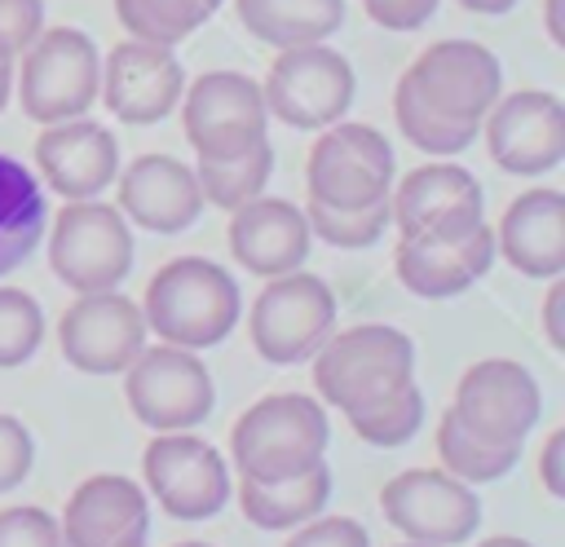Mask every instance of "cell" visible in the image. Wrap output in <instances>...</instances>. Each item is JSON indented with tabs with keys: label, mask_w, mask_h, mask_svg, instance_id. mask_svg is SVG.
Masks as SVG:
<instances>
[{
	"label": "cell",
	"mask_w": 565,
	"mask_h": 547,
	"mask_svg": "<svg viewBox=\"0 0 565 547\" xmlns=\"http://www.w3.org/2000/svg\"><path fill=\"white\" fill-rule=\"evenodd\" d=\"M247 35L274 49L318 44L344 22V0H234Z\"/></svg>",
	"instance_id": "obj_27"
},
{
	"label": "cell",
	"mask_w": 565,
	"mask_h": 547,
	"mask_svg": "<svg viewBox=\"0 0 565 547\" xmlns=\"http://www.w3.org/2000/svg\"><path fill=\"white\" fill-rule=\"evenodd\" d=\"M305 221H309V234H318V243L344 247V251H362V247L380 243V234L393 225V207H388V199H380L371 207L340 212V207H322V203L309 199Z\"/></svg>",
	"instance_id": "obj_33"
},
{
	"label": "cell",
	"mask_w": 565,
	"mask_h": 547,
	"mask_svg": "<svg viewBox=\"0 0 565 547\" xmlns=\"http://www.w3.org/2000/svg\"><path fill=\"white\" fill-rule=\"evenodd\" d=\"M141 476L159 507L177 521H207L230 498V468L221 450L190 428L159 432L141 454Z\"/></svg>",
	"instance_id": "obj_12"
},
{
	"label": "cell",
	"mask_w": 565,
	"mask_h": 547,
	"mask_svg": "<svg viewBox=\"0 0 565 547\" xmlns=\"http://www.w3.org/2000/svg\"><path fill=\"white\" fill-rule=\"evenodd\" d=\"M327 410L305 393H269L252 401L230 428V459L238 476L287 481L327 463Z\"/></svg>",
	"instance_id": "obj_2"
},
{
	"label": "cell",
	"mask_w": 565,
	"mask_h": 547,
	"mask_svg": "<svg viewBox=\"0 0 565 547\" xmlns=\"http://www.w3.org/2000/svg\"><path fill=\"white\" fill-rule=\"evenodd\" d=\"M35 172L62 199H97L119 172V141L97 119L44 124L35 137Z\"/></svg>",
	"instance_id": "obj_20"
},
{
	"label": "cell",
	"mask_w": 565,
	"mask_h": 547,
	"mask_svg": "<svg viewBox=\"0 0 565 547\" xmlns=\"http://www.w3.org/2000/svg\"><path fill=\"white\" fill-rule=\"evenodd\" d=\"M437 454L450 476H459L463 485H477V481H499L503 472H512V463L521 459V441H486L446 410L437 423Z\"/></svg>",
	"instance_id": "obj_28"
},
{
	"label": "cell",
	"mask_w": 565,
	"mask_h": 547,
	"mask_svg": "<svg viewBox=\"0 0 565 547\" xmlns=\"http://www.w3.org/2000/svg\"><path fill=\"white\" fill-rule=\"evenodd\" d=\"M35 463V441L18 415H0V494L18 490L31 476Z\"/></svg>",
	"instance_id": "obj_36"
},
{
	"label": "cell",
	"mask_w": 565,
	"mask_h": 547,
	"mask_svg": "<svg viewBox=\"0 0 565 547\" xmlns=\"http://www.w3.org/2000/svg\"><path fill=\"white\" fill-rule=\"evenodd\" d=\"M490 265H494V229L486 221L463 238H441V243L397 238L393 251L397 282L419 300H450L468 291L477 278H486Z\"/></svg>",
	"instance_id": "obj_23"
},
{
	"label": "cell",
	"mask_w": 565,
	"mask_h": 547,
	"mask_svg": "<svg viewBox=\"0 0 565 547\" xmlns=\"http://www.w3.org/2000/svg\"><path fill=\"white\" fill-rule=\"evenodd\" d=\"M494 247L525 278H561L565 274V194L552 185H534L516 194L499 216Z\"/></svg>",
	"instance_id": "obj_24"
},
{
	"label": "cell",
	"mask_w": 565,
	"mask_h": 547,
	"mask_svg": "<svg viewBox=\"0 0 565 547\" xmlns=\"http://www.w3.org/2000/svg\"><path fill=\"white\" fill-rule=\"evenodd\" d=\"M18 57H22V66H18L13 84H18V101H22L26 119L62 124V119H79L97 101L102 53L88 31L49 26Z\"/></svg>",
	"instance_id": "obj_4"
},
{
	"label": "cell",
	"mask_w": 565,
	"mask_h": 547,
	"mask_svg": "<svg viewBox=\"0 0 565 547\" xmlns=\"http://www.w3.org/2000/svg\"><path fill=\"white\" fill-rule=\"evenodd\" d=\"M393 176H397L393 146L371 124L335 119L318 128V141L309 146V159H305L309 199L322 207H340V212H358V207L388 199Z\"/></svg>",
	"instance_id": "obj_5"
},
{
	"label": "cell",
	"mask_w": 565,
	"mask_h": 547,
	"mask_svg": "<svg viewBox=\"0 0 565 547\" xmlns=\"http://www.w3.org/2000/svg\"><path fill=\"white\" fill-rule=\"evenodd\" d=\"M406 384H415V344L388 322H358L349 331H331L313 353L318 401L344 415L375 406Z\"/></svg>",
	"instance_id": "obj_3"
},
{
	"label": "cell",
	"mask_w": 565,
	"mask_h": 547,
	"mask_svg": "<svg viewBox=\"0 0 565 547\" xmlns=\"http://www.w3.org/2000/svg\"><path fill=\"white\" fill-rule=\"evenodd\" d=\"M9 93H13V57L0 53V110L9 106Z\"/></svg>",
	"instance_id": "obj_44"
},
{
	"label": "cell",
	"mask_w": 565,
	"mask_h": 547,
	"mask_svg": "<svg viewBox=\"0 0 565 547\" xmlns=\"http://www.w3.org/2000/svg\"><path fill=\"white\" fill-rule=\"evenodd\" d=\"M459 9H468V13H508L516 0H455Z\"/></svg>",
	"instance_id": "obj_43"
},
{
	"label": "cell",
	"mask_w": 565,
	"mask_h": 547,
	"mask_svg": "<svg viewBox=\"0 0 565 547\" xmlns=\"http://www.w3.org/2000/svg\"><path fill=\"white\" fill-rule=\"evenodd\" d=\"M146 335L141 304L115 287L75 296L57 318V348L84 375H119L146 348Z\"/></svg>",
	"instance_id": "obj_16"
},
{
	"label": "cell",
	"mask_w": 565,
	"mask_h": 547,
	"mask_svg": "<svg viewBox=\"0 0 565 547\" xmlns=\"http://www.w3.org/2000/svg\"><path fill=\"white\" fill-rule=\"evenodd\" d=\"M172 547H212V543H199V538H190V543H172Z\"/></svg>",
	"instance_id": "obj_47"
},
{
	"label": "cell",
	"mask_w": 565,
	"mask_h": 547,
	"mask_svg": "<svg viewBox=\"0 0 565 547\" xmlns=\"http://www.w3.org/2000/svg\"><path fill=\"white\" fill-rule=\"evenodd\" d=\"M44 31V0H0V53L18 57Z\"/></svg>",
	"instance_id": "obj_38"
},
{
	"label": "cell",
	"mask_w": 565,
	"mask_h": 547,
	"mask_svg": "<svg viewBox=\"0 0 565 547\" xmlns=\"http://www.w3.org/2000/svg\"><path fill=\"white\" fill-rule=\"evenodd\" d=\"M119 375L128 410L154 432H185L216 406V384L194 348L146 344Z\"/></svg>",
	"instance_id": "obj_9"
},
{
	"label": "cell",
	"mask_w": 565,
	"mask_h": 547,
	"mask_svg": "<svg viewBox=\"0 0 565 547\" xmlns=\"http://www.w3.org/2000/svg\"><path fill=\"white\" fill-rule=\"evenodd\" d=\"M243 313V296L230 269L207 256H177L154 269L141 296L146 331L177 348H212L221 344Z\"/></svg>",
	"instance_id": "obj_1"
},
{
	"label": "cell",
	"mask_w": 565,
	"mask_h": 547,
	"mask_svg": "<svg viewBox=\"0 0 565 547\" xmlns=\"http://www.w3.org/2000/svg\"><path fill=\"white\" fill-rule=\"evenodd\" d=\"M380 512L411 543L459 547L481 525V503L472 485L450 476L446 468H406L380 490Z\"/></svg>",
	"instance_id": "obj_11"
},
{
	"label": "cell",
	"mask_w": 565,
	"mask_h": 547,
	"mask_svg": "<svg viewBox=\"0 0 565 547\" xmlns=\"http://www.w3.org/2000/svg\"><path fill=\"white\" fill-rule=\"evenodd\" d=\"M561 9H565V0H543V18H547V35H552V44H565V22H561Z\"/></svg>",
	"instance_id": "obj_42"
},
{
	"label": "cell",
	"mask_w": 565,
	"mask_h": 547,
	"mask_svg": "<svg viewBox=\"0 0 565 547\" xmlns=\"http://www.w3.org/2000/svg\"><path fill=\"white\" fill-rule=\"evenodd\" d=\"M397 547H433V543H411V538H406V543H397Z\"/></svg>",
	"instance_id": "obj_48"
},
{
	"label": "cell",
	"mask_w": 565,
	"mask_h": 547,
	"mask_svg": "<svg viewBox=\"0 0 565 547\" xmlns=\"http://www.w3.org/2000/svg\"><path fill=\"white\" fill-rule=\"evenodd\" d=\"M115 18L132 40L146 44H181L190 31H199L212 13L199 0H115Z\"/></svg>",
	"instance_id": "obj_31"
},
{
	"label": "cell",
	"mask_w": 565,
	"mask_h": 547,
	"mask_svg": "<svg viewBox=\"0 0 565 547\" xmlns=\"http://www.w3.org/2000/svg\"><path fill=\"white\" fill-rule=\"evenodd\" d=\"M181 93H185V71L168 44H146L128 35L106 53L97 97L115 119L150 128L177 110Z\"/></svg>",
	"instance_id": "obj_18"
},
{
	"label": "cell",
	"mask_w": 565,
	"mask_h": 547,
	"mask_svg": "<svg viewBox=\"0 0 565 547\" xmlns=\"http://www.w3.org/2000/svg\"><path fill=\"white\" fill-rule=\"evenodd\" d=\"M353 93H358V79H353L349 57L327 49L322 40L278 49V57L269 62V75L260 84L265 110L274 119H282L287 128H305V132H318V128L344 119L353 106Z\"/></svg>",
	"instance_id": "obj_8"
},
{
	"label": "cell",
	"mask_w": 565,
	"mask_h": 547,
	"mask_svg": "<svg viewBox=\"0 0 565 547\" xmlns=\"http://www.w3.org/2000/svg\"><path fill=\"white\" fill-rule=\"evenodd\" d=\"M44 344V313L31 291L0 287V371L22 366Z\"/></svg>",
	"instance_id": "obj_34"
},
{
	"label": "cell",
	"mask_w": 565,
	"mask_h": 547,
	"mask_svg": "<svg viewBox=\"0 0 565 547\" xmlns=\"http://www.w3.org/2000/svg\"><path fill=\"white\" fill-rule=\"evenodd\" d=\"M331 498V472L327 463H318L305 476H287V481H252L238 476V507L256 529H296L305 521H313Z\"/></svg>",
	"instance_id": "obj_25"
},
{
	"label": "cell",
	"mask_w": 565,
	"mask_h": 547,
	"mask_svg": "<svg viewBox=\"0 0 565 547\" xmlns=\"http://www.w3.org/2000/svg\"><path fill=\"white\" fill-rule=\"evenodd\" d=\"M393 225L402 238L419 243H441V238H463L486 221V199L481 185L468 168L459 163H424L393 181L388 190Z\"/></svg>",
	"instance_id": "obj_13"
},
{
	"label": "cell",
	"mask_w": 565,
	"mask_h": 547,
	"mask_svg": "<svg viewBox=\"0 0 565 547\" xmlns=\"http://www.w3.org/2000/svg\"><path fill=\"white\" fill-rule=\"evenodd\" d=\"M552 287H547V296H543V335H547V344L561 353L565 348V322H561V313H565V282L561 278H547Z\"/></svg>",
	"instance_id": "obj_41"
},
{
	"label": "cell",
	"mask_w": 565,
	"mask_h": 547,
	"mask_svg": "<svg viewBox=\"0 0 565 547\" xmlns=\"http://www.w3.org/2000/svg\"><path fill=\"white\" fill-rule=\"evenodd\" d=\"M349 428L366 441V446H380V450H393V446H406L419 423H424V393L415 384H406L402 393L375 401V406H362V410H349L344 415Z\"/></svg>",
	"instance_id": "obj_32"
},
{
	"label": "cell",
	"mask_w": 565,
	"mask_h": 547,
	"mask_svg": "<svg viewBox=\"0 0 565 547\" xmlns=\"http://www.w3.org/2000/svg\"><path fill=\"white\" fill-rule=\"evenodd\" d=\"M424 106H433L446 119L481 124V115L503 93V66L499 57L477 40H437L428 44L402 75Z\"/></svg>",
	"instance_id": "obj_14"
},
{
	"label": "cell",
	"mask_w": 565,
	"mask_h": 547,
	"mask_svg": "<svg viewBox=\"0 0 565 547\" xmlns=\"http://www.w3.org/2000/svg\"><path fill=\"white\" fill-rule=\"evenodd\" d=\"M477 547H534V543L530 538H516V534H494V538H486Z\"/></svg>",
	"instance_id": "obj_45"
},
{
	"label": "cell",
	"mask_w": 565,
	"mask_h": 547,
	"mask_svg": "<svg viewBox=\"0 0 565 547\" xmlns=\"http://www.w3.org/2000/svg\"><path fill=\"white\" fill-rule=\"evenodd\" d=\"M362 9L384 31H419L437 13V0H362Z\"/></svg>",
	"instance_id": "obj_39"
},
{
	"label": "cell",
	"mask_w": 565,
	"mask_h": 547,
	"mask_svg": "<svg viewBox=\"0 0 565 547\" xmlns=\"http://www.w3.org/2000/svg\"><path fill=\"white\" fill-rule=\"evenodd\" d=\"M450 415L486 441H525L543 415V393L521 362L481 357L459 375Z\"/></svg>",
	"instance_id": "obj_17"
},
{
	"label": "cell",
	"mask_w": 565,
	"mask_h": 547,
	"mask_svg": "<svg viewBox=\"0 0 565 547\" xmlns=\"http://www.w3.org/2000/svg\"><path fill=\"white\" fill-rule=\"evenodd\" d=\"M282 547H371L366 529L353 516H313L305 525H296V534Z\"/></svg>",
	"instance_id": "obj_37"
},
{
	"label": "cell",
	"mask_w": 565,
	"mask_h": 547,
	"mask_svg": "<svg viewBox=\"0 0 565 547\" xmlns=\"http://www.w3.org/2000/svg\"><path fill=\"white\" fill-rule=\"evenodd\" d=\"M265 97L243 71H207L181 93V128L199 159H238L265 141Z\"/></svg>",
	"instance_id": "obj_10"
},
{
	"label": "cell",
	"mask_w": 565,
	"mask_h": 547,
	"mask_svg": "<svg viewBox=\"0 0 565 547\" xmlns=\"http://www.w3.org/2000/svg\"><path fill=\"white\" fill-rule=\"evenodd\" d=\"M335 331V296L318 274H278L247 309L252 348L274 366L309 362Z\"/></svg>",
	"instance_id": "obj_7"
},
{
	"label": "cell",
	"mask_w": 565,
	"mask_h": 547,
	"mask_svg": "<svg viewBox=\"0 0 565 547\" xmlns=\"http://www.w3.org/2000/svg\"><path fill=\"white\" fill-rule=\"evenodd\" d=\"M115 181H119V212L150 234H181L203 212L194 168L172 154H137L124 172H115Z\"/></svg>",
	"instance_id": "obj_21"
},
{
	"label": "cell",
	"mask_w": 565,
	"mask_h": 547,
	"mask_svg": "<svg viewBox=\"0 0 565 547\" xmlns=\"http://www.w3.org/2000/svg\"><path fill=\"white\" fill-rule=\"evenodd\" d=\"M0 547H62V529L35 503L0 507Z\"/></svg>",
	"instance_id": "obj_35"
},
{
	"label": "cell",
	"mask_w": 565,
	"mask_h": 547,
	"mask_svg": "<svg viewBox=\"0 0 565 547\" xmlns=\"http://www.w3.org/2000/svg\"><path fill=\"white\" fill-rule=\"evenodd\" d=\"M393 119H397V128H402V137H406L411 146H419L424 154H441V159L468 150L472 137H477V128H481V124H463V119L437 115L433 106H424V101L415 97V88H411L406 79H397Z\"/></svg>",
	"instance_id": "obj_30"
},
{
	"label": "cell",
	"mask_w": 565,
	"mask_h": 547,
	"mask_svg": "<svg viewBox=\"0 0 565 547\" xmlns=\"http://www.w3.org/2000/svg\"><path fill=\"white\" fill-rule=\"evenodd\" d=\"M199 4H203L207 13H216V9H221V0H199Z\"/></svg>",
	"instance_id": "obj_46"
},
{
	"label": "cell",
	"mask_w": 565,
	"mask_h": 547,
	"mask_svg": "<svg viewBox=\"0 0 565 547\" xmlns=\"http://www.w3.org/2000/svg\"><path fill=\"white\" fill-rule=\"evenodd\" d=\"M44 190L26 163L0 150V278L13 274L44 238Z\"/></svg>",
	"instance_id": "obj_26"
},
{
	"label": "cell",
	"mask_w": 565,
	"mask_h": 547,
	"mask_svg": "<svg viewBox=\"0 0 565 547\" xmlns=\"http://www.w3.org/2000/svg\"><path fill=\"white\" fill-rule=\"evenodd\" d=\"M49 265L75 296L119 287L132 269V229L124 212L97 199H66L49 229Z\"/></svg>",
	"instance_id": "obj_6"
},
{
	"label": "cell",
	"mask_w": 565,
	"mask_h": 547,
	"mask_svg": "<svg viewBox=\"0 0 565 547\" xmlns=\"http://www.w3.org/2000/svg\"><path fill=\"white\" fill-rule=\"evenodd\" d=\"M269 172H274V146H269V141L252 146V150L238 154V159H199V168H194L203 203H212V207H221V212H234V207H243L247 199H256V194L265 190Z\"/></svg>",
	"instance_id": "obj_29"
},
{
	"label": "cell",
	"mask_w": 565,
	"mask_h": 547,
	"mask_svg": "<svg viewBox=\"0 0 565 547\" xmlns=\"http://www.w3.org/2000/svg\"><path fill=\"white\" fill-rule=\"evenodd\" d=\"M490 159L512 176H543L565 159V101L547 88L499 93L481 115Z\"/></svg>",
	"instance_id": "obj_15"
},
{
	"label": "cell",
	"mask_w": 565,
	"mask_h": 547,
	"mask_svg": "<svg viewBox=\"0 0 565 547\" xmlns=\"http://www.w3.org/2000/svg\"><path fill=\"white\" fill-rule=\"evenodd\" d=\"M309 243L313 234H309L305 207L287 199L256 194L230 212V256L256 278H278L300 269L309 256Z\"/></svg>",
	"instance_id": "obj_22"
},
{
	"label": "cell",
	"mask_w": 565,
	"mask_h": 547,
	"mask_svg": "<svg viewBox=\"0 0 565 547\" xmlns=\"http://www.w3.org/2000/svg\"><path fill=\"white\" fill-rule=\"evenodd\" d=\"M57 529H62V547H146L150 538L146 490L119 472H97L71 490Z\"/></svg>",
	"instance_id": "obj_19"
},
{
	"label": "cell",
	"mask_w": 565,
	"mask_h": 547,
	"mask_svg": "<svg viewBox=\"0 0 565 547\" xmlns=\"http://www.w3.org/2000/svg\"><path fill=\"white\" fill-rule=\"evenodd\" d=\"M561 454H565V428H552L543 450H539V481L552 498H565V468H561Z\"/></svg>",
	"instance_id": "obj_40"
}]
</instances>
